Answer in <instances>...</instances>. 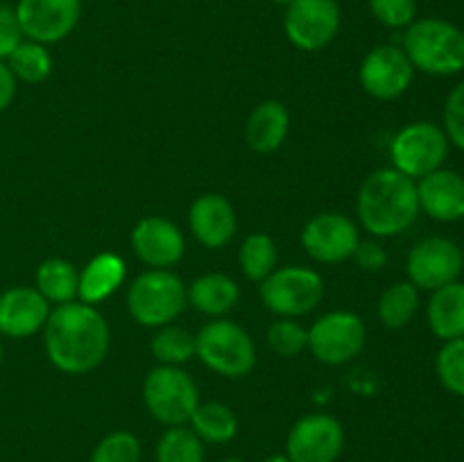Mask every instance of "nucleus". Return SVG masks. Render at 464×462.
<instances>
[{
  "label": "nucleus",
  "mask_w": 464,
  "mask_h": 462,
  "mask_svg": "<svg viewBox=\"0 0 464 462\" xmlns=\"http://www.w3.org/2000/svg\"><path fill=\"white\" fill-rule=\"evenodd\" d=\"M370 12L390 30H406L417 14V0H367Z\"/></svg>",
  "instance_id": "obj_34"
},
{
  "label": "nucleus",
  "mask_w": 464,
  "mask_h": 462,
  "mask_svg": "<svg viewBox=\"0 0 464 462\" xmlns=\"http://www.w3.org/2000/svg\"><path fill=\"white\" fill-rule=\"evenodd\" d=\"M188 225L204 247L220 249L234 238L236 211L225 195L204 193L190 204Z\"/></svg>",
  "instance_id": "obj_18"
},
{
  "label": "nucleus",
  "mask_w": 464,
  "mask_h": 462,
  "mask_svg": "<svg viewBox=\"0 0 464 462\" xmlns=\"http://www.w3.org/2000/svg\"><path fill=\"white\" fill-rule=\"evenodd\" d=\"M109 324L84 302L59 303L44 326L45 353L63 374H86L102 365L109 351Z\"/></svg>",
  "instance_id": "obj_1"
},
{
  "label": "nucleus",
  "mask_w": 464,
  "mask_h": 462,
  "mask_svg": "<svg viewBox=\"0 0 464 462\" xmlns=\"http://www.w3.org/2000/svg\"><path fill=\"white\" fill-rule=\"evenodd\" d=\"M420 308V288L411 281H399L390 285L379 299V317L388 329H403L412 322Z\"/></svg>",
  "instance_id": "obj_26"
},
{
  "label": "nucleus",
  "mask_w": 464,
  "mask_h": 462,
  "mask_svg": "<svg viewBox=\"0 0 464 462\" xmlns=\"http://www.w3.org/2000/svg\"><path fill=\"white\" fill-rule=\"evenodd\" d=\"M222 462H245V460H240V457H227V460H222Z\"/></svg>",
  "instance_id": "obj_41"
},
{
  "label": "nucleus",
  "mask_w": 464,
  "mask_h": 462,
  "mask_svg": "<svg viewBox=\"0 0 464 462\" xmlns=\"http://www.w3.org/2000/svg\"><path fill=\"white\" fill-rule=\"evenodd\" d=\"M125 279V261L118 254L104 252L89 261V265L82 270L80 284H77V297L84 303L104 302L121 288Z\"/></svg>",
  "instance_id": "obj_21"
},
{
  "label": "nucleus",
  "mask_w": 464,
  "mask_h": 462,
  "mask_svg": "<svg viewBox=\"0 0 464 462\" xmlns=\"http://www.w3.org/2000/svg\"><path fill=\"white\" fill-rule=\"evenodd\" d=\"M272 3H275V5H284V7H288V5L293 3V0H272Z\"/></svg>",
  "instance_id": "obj_40"
},
{
  "label": "nucleus",
  "mask_w": 464,
  "mask_h": 462,
  "mask_svg": "<svg viewBox=\"0 0 464 462\" xmlns=\"http://www.w3.org/2000/svg\"><path fill=\"white\" fill-rule=\"evenodd\" d=\"M14 95H16V77L9 71L7 63L0 62V111L12 104Z\"/></svg>",
  "instance_id": "obj_38"
},
{
  "label": "nucleus",
  "mask_w": 464,
  "mask_h": 462,
  "mask_svg": "<svg viewBox=\"0 0 464 462\" xmlns=\"http://www.w3.org/2000/svg\"><path fill=\"white\" fill-rule=\"evenodd\" d=\"M195 356L227 379L247 376L256 365V347L247 331L236 322L218 317L195 335Z\"/></svg>",
  "instance_id": "obj_4"
},
{
  "label": "nucleus",
  "mask_w": 464,
  "mask_h": 462,
  "mask_svg": "<svg viewBox=\"0 0 464 462\" xmlns=\"http://www.w3.org/2000/svg\"><path fill=\"white\" fill-rule=\"evenodd\" d=\"M23 41L21 25L14 7L0 3V62L7 59L16 50V45Z\"/></svg>",
  "instance_id": "obj_36"
},
{
  "label": "nucleus",
  "mask_w": 464,
  "mask_h": 462,
  "mask_svg": "<svg viewBox=\"0 0 464 462\" xmlns=\"http://www.w3.org/2000/svg\"><path fill=\"white\" fill-rule=\"evenodd\" d=\"M143 401L163 426H186L199 403L198 385L181 367L159 365L145 376Z\"/></svg>",
  "instance_id": "obj_6"
},
{
  "label": "nucleus",
  "mask_w": 464,
  "mask_h": 462,
  "mask_svg": "<svg viewBox=\"0 0 464 462\" xmlns=\"http://www.w3.org/2000/svg\"><path fill=\"white\" fill-rule=\"evenodd\" d=\"M343 448V424L322 412L302 417L285 439V456L290 462H335Z\"/></svg>",
  "instance_id": "obj_12"
},
{
  "label": "nucleus",
  "mask_w": 464,
  "mask_h": 462,
  "mask_svg": "<svg viewBox=\"0 0 464 462\" xmlns=\"http://www.w3.org/2000/svg\"><path fill=\"white\" fill-rule=\"evenodd\" d=\"M358 220L372 236L403 234L420 216L417 184L394 168H381L365 177L358 190Z\"/></svg>",
  "instance_id": "obj_2"
},
{
  "label": "nucleus",
  "mask_w": 464,
  "mask_h": 462,
  "mask_svg": "<svg viewBox=\"0 0 464 462\" xmlns=\"http://www.w3.org/2000/svg\"><path fill=\"white\" fill-rule=\"evenodd\" d=\"M267 342L279 356H297L308 347V331L299 322L284 317V320H276L270 324Z\"/></svg>",
  "instance_id": "obj_33"
},
{
  "label": "nucleus",
  "mask_w": 464,
  "mask_h": 462,
  "mask_svg": "<svg viewBox=\"0 0 464 462\" xmlns=\"http://www.w3.org/2000/svg\"><path fill=\"white\" fill-rule=\"evenodd\" d=\"M23 36L36 43L66 39L82 16V0H18L14 7Z\"/></svg>",
  "instance_id": "obj_13"
},
{
  "label": "nucleus",
  "mask_w": 464,
  "mask_h": 462,
  "mask_svg": "<svg viewBox=\"0 0 464 462\" xmlns=\"http://www.w3.org/2000/svg\"><path fill=\"white\" fill-rule=\"evenodd\" d=\"M188 306L186 285L175 272L148 270L130 285L127 308L140 326L161 329L184 313Z\"/></svg>",
  "instance_id": "obj_5"
},
{
  "label": "nucleus",
  "mask_w": 464,
  "mask_h": 462,
  "mask_svg": "<svg viewBox=\"0 0 464 462\" xmlns=\"http://www.w3.org/2000/svg\"><path fill=\"white\" fill-rule=\"evenodd\" d=\"M365 342V322L349 311L326 313L308 329V349L324 365H344L353 361Z\"/></svg>",
  "instance_id": "obj_9"
},
{
  "label": "nucleus",
  "mask_w": 464,
  "mask_h": 462,
  "mask_svg": "<svg viewBox=\"0 0 464 462\" xmlns=\"http://www.w3.org/2000/svg\"><path fill=\"white\" fill-rule=\"evenodd\" d=\"M77 274L75 265L66 258H48L36 270V290L44 294L48 303H68L77 297Z\"/></svg>",
  "instance_id": "obj_25"
},
{
  "label": "nucleus",
  "mask_w": 464,
  "mask_h": 462,
  "mask_svg": "<svg viewBox=\"0 0 464 462\" xmlns=\"http://www.w3.org/2000/svg\"><path fill=\"white\" fill-rule=\"evenodd\" d=\"M261 462H290V460L285 453H272V456H267L266 460H261Z\"/></svg>",
  "instance_id": "obj_39"
},
{
  "label": "nucleus",
  "mask_w": 464,
  "mask_h": 462,
  "mask_svg": "<svg viewBox=\"0 0 464 462\" xmlns=\"http://www.w3.org/2000/svg\"><path fill=\"white\" fill-rule=\"evenodd\" d=\"M0 361H3V347H0Z\"/></svg>",
  "instance_id": "obj_42"
},
{
  "label": "nucleus",
  "mask_w": 464,
  "mask_h": 462,
  "mask_svg": "<svg viewBox=\"0 0 464 462\" xmlns=\"http://www.w3.org/2000/svg\"><path fill=\"white\" fill-rule=\"evenodd\" d=\"M324 297V279L311 267H281L261 281V302L281 317H299L315 311Z\"/></svg>",
  "instance_id": "obj_7"
},
{
  "label": "nucleus",
  "mask_w": 464,
  "mask_h": 462,
  "mask_svg": "<svg viewBox=\"0 0 464 462\" xmlns=\"http://www.w3.org/2000/svg\"><path fill=\"white\" fill-rule=\"evenodd\" d=\"M50 315V303L36 288L16 285L0 294V333L7 338H30L39 333Z\"/></svg>",
  "instance_id": "obj_17"
},
{
  "label": "nucleus",
  "mask_w": 464,
  "mask_h": 462,
  "mask_svg": "<svg viewBox=\"0 0 464 462\" xmlns=\"http://www.w3.org/2000/svg\"><path fill=\"white\" fill-rule=\"evenodd\" d=\"M131 249L152 270H168L177 265L186 252L184 234L166 217H143L131 231Z\"/></svg>",
  "instance_id": "obj_16"
},
{
  "label": "nucleus",
  "mask_w": 464,
  "mask_h": 462,
  "mask_svg": "<svg viewBox=\"0 0 464 462\" xmlns=\"http://www.w3.org/2000/svg\"><path fill=\"white\" fill-rule=\"evenodd\" d=\"M464 265L462 249L453 240L442 236H430L420 240L408 254V276L415 288L438 290L453 284L460 276Z\"/></svg>",
  "instance_id": "obj_11"
},
{
  "label": "nucleus",
  "mask_w": 464,
  "mask_h": 462,
  "mask_svg": "<svg viewBox=\"0 0 464 462\" xmlns=\"http://www.w3.org/2000/svg\"><path fill=\"white\" fill-rule=\"evenodd\" d=\"M361 86L376 100H397L415 80L411 59L397 45H376L361 63Z\"/></svg>",
  "instance_id": "obj_14"
},
{
  "label": "nucleus",
  "mask_w": 464,
  "mask_h": 462,
  "mask_svg": "<svg viewBox=\"0 0 464 462\" xmlns=\"http://www.w3.org/2000/svg\"><path fill=\"white\" fill-rule=\"evenodd\" d=\"M157 462H204V442L186 426H170L157 444Z\"/></svg>",
  "instance_id": "obj_30"
},
{
  "label": "nucleus",
  "mask_w": 464,
  "mask_h": 462,
  "mask_svg": "<svg viewBox=\"0 0 464 462\" xmlns=\"http://www.w3.org/2000/svg\"><path fill=\"white\" fill-rule=\"evenodd\" d=\"M444 134L464 152V82L453 86L444 104Z\"/></svg>",
  "instance_id": "obj_35"
},
{
  "label": "nucleus",
  "mask_w": 464,
  "mask_h": 462,
  "mask_svg": "<svg viewBox=\"0 0 464 462\" xmlns=\"http://www.w3.org/2000/svg\"><path fill=\"white\" fill-rule=\"evenodd\" d=\"M449 154V139L442 127L417 120L403 127L390 145L394 170L411 179H421L440 170Z\"/></svg>",
  "instance_id": "obj_8"
},
{
  "label": "nucleus",
  "mask_w": 464,
  "mask_h": 462,
  "mask_svg": "<svg viewBox=\"0 0 464 462\" xmlns=\"http://www.w3.org/2000/svg\"><path fill=\"white\" fill-rule=\"evenodd\" d=\"M340 7L335 0H293L285 7V36L295 48L317 53L338 36Z\"/></svg>",
  "instance_id": "obj_10"
},
{
  "label": "nucleus",
  "mask_w": 464,
  "mask_h": 462,
  "mask_svg": "<svg viewBox=\"0 0 464 462\" xmlns=\"http://www.w3.org/2000/svg\"><path fill=\"white\" fill-rule=\"evenodd\" d=\"M438 376L449 392L464 397V338L442 344L438 353Z\"/></svg>",
  "instance_id": "obj_31"
},
{
  "label": "nucleus",
  "mask_w": 464,
  "mask_h": 462,
  "mask_svg": "<svg viewBox=\"0 0 464 462\" xmlns=\"http://www.w3.org/2000/svg\"><path fill=\"white\" fill-rule=\"evenodd\" d=\"M290 130V113L276 100H266L258 104L247 118L245 139L247 145L258 154H270L284 145Z\"/></svg>",
  "instance_id": "obj_20"
},
{
  "label": "nucleus",
  "mask_w": 464,
  "mask_h": 462,
  "mask_svg": "<svg viewBox=\"0 0 464 462\" xmlns=\"http://www.w3.org/2000/svg\"><path fill=\"white\" fill-rule=\"evenodd\" d=\"M186 297L195 311L211 317H222L238 303L240 290L231 276L222 272L202 274L186 288Z\"/></svg>",
  "instance_id": "obj_22"
},
{
  "label": "nucleus",
  "mask_w": 464,
  "mask_h": 462,
  "mask_svg": "<svg viewBox=\"0 0 464 462\" xmlns=\"http://www.w3.org/2000/svg\"><path fill=\"white\" fill-rule=\"evenodd\" d=\"M91 462H140V442L134 433L113 430L91 453Z\"/></svg>",
  "instance_id": "obj_32"
},
{
  "label": "nucleus",
  "mask_w": 464,
  "mask_h": 462,
  "mask_svg": "<svg viewBox=\"0 0 464 462\" xmlns=\"http://www.w3.org/2000/svg\"><path fill=\"white\" fill-rule=\"evenodd\" d=\"M361 236L353 220L340 213H320L311 217L302 231V245L317 263H343L353 256Z\"/></svg>",
  "instance_id": "obj_15"
},
{
  "label": "nucleus",
  "mask_w": 464,
  "mask_h": 462,
  "mask_svg": "<svg viewBox=\"0 0 464 462\" xmlns=\"http://www.w3.org/2000/svg\"><path fill=\"white\" fill-rule=\"evenodd\" d=\"M188 424L193 433L208 444H227L238 433V419L234 410L220 401L198 403Z\"/></svg>",
  "instance_id": "obj_24"
},
{
  "label": "nucleus",
  "mask_w": 464,
  "mask_h": 462,
  "mask_svg": "<svg viewBox=\"0 0 464 462\" xmlns=\"http://www.w3.org/2000/svg\"><path fill=\"white\" fill-rule=\"evenodd\" d=\"M403 53L415 71L449 77L464 71V32L444 18H420L406 27Z\"/></svg>",
  "instance_id": "obj_3"
},
{
  "label": "nucleus",
  "mask_w": 464,
  "mask_h": 462,
  "mask_svg": "<svg viewBox=\"0 0 464 462\" xmlns=\"http://www.w3.org/2000/svg\"><path fill=\"white\" fill-rule=\"evenodd\" d=\"M240 270L249 281L261 284L276 270V245L267 234H252L240 245Z\"/></svg>",
  "instance_id": "obj_28"
},
{
  "label": "nucleus",
  "mask_w": 464,
  "mask_h": 462,
  "mask_svg": "<svg viewBox=\"0 0 464 462\" xmlns=\"http://www.w3.org/2000/svg\"><path fill=\"white\" fill-rule=\"evenodd\" d=\"M9 71L14 77L27 84H39L53 71V57H50L48 48L36 41H21L12 54L7 57Z\"/></svg>",
  "instance_id": "obj_27"
},
{
  "label": "nucleus",
  "mask_w": 464,
  "mask_h": 462,
  "mask_svg": "<svg viewBox=\"0 0 464 462\" xmlns=\"http://www.w3.org/2000/svg\"><path fill=\"white\" fill-rule=\"evenodd\" d=\"M420 211L438 222H456L464 217V177L453 170L430 172L417 184Z\"/></svg>",
  "instance_id": "obj_19"
},
{
  "label": "nucleus",
  "mask_w": 464,
  "mask_h": 462,
  "mask_svg": "<svg viewBox=\"0 0 464 462\" xmlns=\"http://www.w3.org/2000/svg\"><path fill=\"white\" fill-rule=\"evenodd\" d=\"M429 326L444 342L464 338V284L453 281L433 290L429 302Z\"/></svg>",
  "instance_id": "obj_23"
},
{
  "label": "nucleus",
  "mask_w": 464,
  "mask_h": 462,
  "mask_svg": "<svg viewBox=\"0 0 464 462\" xmlns=\"http://www.w3.org/2000/svg\"><path fill=\"white\" fill-rule=\"evenodd\" d=\"M150 351L161 365H184L195 358V335L181 326H161L150 342Z\"/></svg>",
  "instance_id": "obj_29"
},
{
  "label": "nucleus",
  "mask_w": 464,
  "mask_h": 462,
  "mask_svg": "<svg viewBox=\"0 0 464 462\" xmlns=\"http://www.w3.org/2000/svg\"><path fill=\"white\" fill-rule=\"evenodd\" d=\"M352 258H356L358 267L365 272H379L383 270L385 263H388V254H385V249L376 243H358Z\"/></svg>",
  "instance_id": "obj_37"
}]
</instances>
